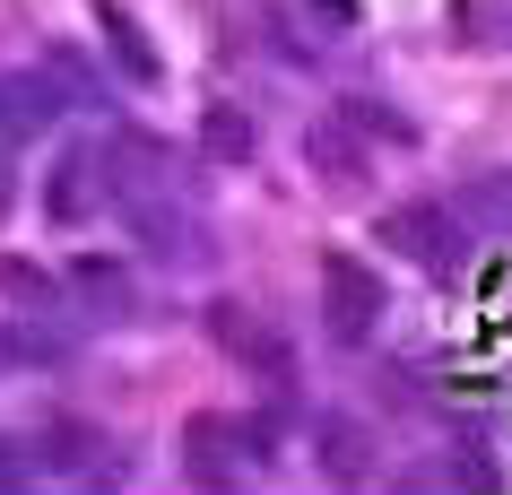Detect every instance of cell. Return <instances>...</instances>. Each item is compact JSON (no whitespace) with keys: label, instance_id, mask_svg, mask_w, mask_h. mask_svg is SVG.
<instances>
[{"label":"cell","instance_id":"obj_1","mask_svg":"<svg viewBox=\"0 0 512 495\" xmlns=\"http://www.w3.org/2000/svg\"><path fill=\"white\" fill-rule=\"evenodd\" d=\"M374 244H382V252H400V261H417V270H434V278H452L460 261H469V235H460V218L443 209V200H408V209H382Z\"/></svg>","mask_w":512,"mask_h":495},{"label":"cell","instance_id":"obj_2","mask_svg":"<svg viewBox=\"0 0 512 495\" xmlns=\"http://www.w3.org/2000/svg\"><path fill=\"white\" fill-rule=\"evenodd\" d=\"M322 330L339 348H365L382 330V270L356 252H322Z\"/></svg>","mask_w":512,"mask_h":495},{"label":"cell","instance_id":"obj_3","mask_svg":"<svg viewBox=\"0 0 512 495\" xmlns=\"http://www.w3.org/2000/svg\"><path fill=\"white\" fill-rule=\"evenodd\" d=\"M209 339L243 365V374H261V383H296V348H287V339H278L252 304H235V296L209 304Z\"/></svg>","mask_w":512,"mask_h":495},{"label":"cell","instance_id":"obj_4","mask_svg":"<svg viewBox=\"0 0 512 495\" xmlns=\"http://www.w3.org/2000/svg\"><path fill=\"white\" fill-rule=\"evenodd\" d=\"M261 443H270L261 426H235V417H191V426H183V461H191V478H200V487H235L243 461H252Z\"/></svg>","mask_w":512,"mask_h":495},{"label":"cell","instance_id":"obj_5","mask_svg":"<svg viewBox=\"0 0 512 495\" xmlns=\"http://www.w3.org/2000/svg\"><path fill=\"white\" fill-rule=\"evenodd\" d=\"M61 122V87L35 79V70H18V79H0V139H35Z\"/></svg>","mask_w":512,"mask_h":495},{"label":"cell","instance_id":"obj_6","mask_svg":"<svg viewBox=\"0 0 512 495\" xmlns=\"http://www.w3.org/2000/svg\"><path fill=\"white\" fill-rule=\"evenodd\" d=\"M304 165H313L322 183H339V192L365 174V139H356L348 113H330V122H313V131H304Z\"/></svg>","mask_w":512,"mask_h":495},{"label":"cell","instance_id":"obj_7","mask_svg":"<svg viewBox=\"0 0 512 495\" xmlns=\"http://www.w3.org/2000/svg\"><path fill=\"white\" fill-rule=\"evenodd\" d=\"M96 200H105V174H96V148H70V157H61L53 174H44V209H53L61 226H79L87 209H96Z\"/></svg>","mask_w":512,"mask_h":495},{"label":"cell","instance_id":"obj_8","mask_svg":"<svg viewBox=\"0 0 512 495\" xmlns=\"http://www.w3.org/2000/svg\"><path fill=\"white\" fill-rule=\"evenodd\" d=\"M96 18H105V44H113V61H122V70H131L139 87H157V79H165V61H157V44L139 35V18L122 9V0H96Z\"/></svg>","mask_w":512,"mask_h":495},{"label":"cell","instance_id":"obj_9","mask_svg":"<svg viewBox=\"0 0 512 495\" xmlns=\"http://www.w3.org/2000/svg\"><path fill=\"white\" fill-rule=\"evenodd\" d=\"M70 287H79L105 322H131V270H122V261H96V252H87V261H70Z\"/></svg>","mask_w":512,"mask_h":495},{"label":"cell","instance_id":"obj_10","mask_svg":"<svg viewBox=\"0 0 512 495\" xmlns=\"http://www.w3.org/2000/svg\"><path fill=\"white\" fill-rule=\"evenodd\" d=\"M200 148H209L217 165H252L261 131H252V113H243V105H209V113H200Z\"/></svg>","mask_w":512,"mask_h":495},{"label":"cell","instance_id":"obj_11","mask_svg":"<svg viewBox=\"0 0 512 495\" xmlns=\"http://www.w3.org/2000/svg\"><path fill=\"white\" fill-rule=\"evenodd\" d=\"M0 296L27 304V313H53V304H61V278L35 270V261H0Z\"/></svg>","mask_w":512,"mask_h":495},{"label":"cell","instance_id":"obj_12","mask_svg":"<svg viewBox=\"0 0 512 495\" xmlns=\"http://www.w3.org/2000/svg\"><path fill=\"white\" fill-rule=\"evenodd\" d=\"M322 461H330V478H356L365 469V435L356 426H322Z\"/></svg>","mask_w":512,"mask_h":495},{"label":"cell","instance_id":"obj_13","mask_svg":"<svg viewBox=\"0 0 512 495\" xmlns=\"http://www.w3.org/2000/svg\"><path fill=\"white\" fill-rule=\"evenodd\" d=\"M27 357H44V339H35V330H18L9 313H0V383H9V374H18Z\"/></svg>","mask_w":512,"mask_h":495},{"label":"cell","instance_id":"obj_14","mask_svg":"<svg viewBox=\"0 0 512 495\" xmlns=\"http://www.w3.org/2000/svg\"><path fill=\"white\" fill-rule=\"evenodd\" d=\"M348 122L356 131H382V139H408V122L400 113H374V96H348Z\"/></svg>","mask_w":512,"mask_h":495},{"label":"cell","instance_id":"obj_15","mask_svg":"<svg viewBox=\"0 0 512 495\" xmlns=\"http://www.w3.org/2000/svg\"><path fill=\"white\" fill-rule=\"evenodd\" d=\"M9 209H18V157H9V139H0V226H9Z\"/></svg>","mask_w":512,"mask_h":495},{"label":"cell","instance_id":"obj_16","mask_svg":"<svg viewBox=\"0 0 512 495\" xmlns=\"http://www.w3.org/2000/svg\"><path fill=\"white\" fill-rule=\"evenodd\" d=\"M18 478H27V452H9V443H0V487H18Z\"/></svg>","mask_w":512,"mask_h":495}]
</instances>
